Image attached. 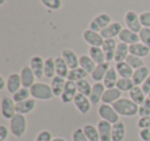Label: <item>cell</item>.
<instances>
[{
    "label": "cell",
    "instance_id": "obj_27",
    "mask_svg": "<svg viewBox=\"0 0 150 141\" xmlns=\"http://www.w3.org/2000/svg\"><path fill=\"white\" fill-rule=\"evenodd\" d=\"M117 80H118V74L116 72V69H115V67L114 68L110 67L102 83H104L106 89H112V88H116Z\"/></svg>",
    "mask_w": 150,
    "mask_h": 141
},
{
    "label": "cell",
    "instance_id": "obj_44",
    "mask_svg": "<svg viewBox=\"0 0 150 141\" xmlns=\"http://www.w3.org/2000/svg\"><path fill=\"white\" fill-rule=\"evenodd\" d=\"M72 141H90L86 136L82 128L75 129L72 133Z\"/></svg>",
    "mask_w": 150,
    "mask_h": 141
},
{
    "label": "cell",
    "instance_id": "obj_43",
    "mask_svg": "<svg viewBox=\"0 0 150 141\" xmlns=\"http://www.w3.org/2000/svg\"><path fill=\"white\" fill-rule=\"evenodd\" d=\"M138 115L140 118H143V116L150 115V99L149 98H146V100L139 105V112H138Z\"/></svg>",
    "mask_w": 150,
    "mask_h": 141
},
{
    "label": "cell",
    "instance_id": "obj_8",
    "mask_svg": "<svg viewBox=\"0 0 150 141\" xmlns=\"http://www.w3.org/2000/svg\"><path fill=\"white\" fill-rule=\"evenodd\" d=\"M82 38L90 46V48L91 46H100V48H102L105 40L100 32L93 31L91 29L84 30L83 33H82Z\"/></svg>",
    "mask_w": 150,
    "mask_h": 141
},
{
    "label": "cell",
    "instance_id": "obj_19",
    "mask_svg": "<svg viewBox=\"0 0 150 141\" xmlns=\"http://www.w3.org/2000/svg\"><path fill=\"white\" fill-rule=\"evenodd\" d=\"M122 95V92L119 91L117 88H112V89H106L104 95L102 97V103L113 105L117 100H119Z\"/></svg>",
    "mask_w": 150,
    "mask_h": 141
},
{
    "label": "cell",
    "instance_id": "obj_30",
    "mask_svg": "<svg viewBox=\"0 0 150 141\" xmlns=\"http://www.w3.org/2000/svg\"><path fill=\"white\" fill-rule=\"evenodd\" d=\"M115 69H116V72L118 74V76L121 77V78H132V76L134 74V71H135L125 61V62L116 63Z\"/></svg>",
    "mask_w": 150,
    "mask_h": 141
},
{
    "label": "cell",
    "instance_id": "obj_34",
    "mask_svg": "<svg viewBox=\"0 0 150 141\" xmlns=\"http://www.w3.org/2000/svg\"><path fill=\"white\" fill-rule=\"evenodd\" d=\"M88 75V73L84 69H82L81 67H77V68L70 69L68 76H67V80L77 83V81L81 80V79H86Z\"/></svg>",
    "mask_w": 150,
    "mask_h": 141
},
{
    "label": "cell",
    "instance_id": "obj_17",
    "mask_svg": "<svg viewBox=\"0 0 150 141\" xmlns=\"http://www.w3.org/2000/svg\"><path fill=\"white\" fill-rule=\"evenodd\" d=\"M118 38L120 42L127 43V44H129V46L135 44V43H137V42H140L139 33H136V32L132 31V30L127 29V28H123V29L121 30Z\"/></svg>",
    "mask_w": 150,
    "mask_h": 141
},
{
    "label": "cell",
    "instance_id": "obj_9",
    "mask_svg": "<svg viewBox=\"0 0 150 141\" xmlns=\"http://www.w3.org/2000/svg\"><path fill=\"white\" fill-rule=\"evenodd\" d=\"M77 94H78V91H77L76 83L71 81V80H67L66 85H65V89L60 97L61 101L65 104L71 103V102L74 101L75 97H76Z\"/></svg>",
    "mask_w": 150,
    "mask_h": 141
},
{
    "label": "cell",
    "instance_id": "obj_50",
    "mask_svg": "<svg viewBox=\"0 0 150 141\" xmlns=\"http://www.w3.org/2000/svg\"><path fill=\"white\" fill-rule=\"evenodd\" d=\"M141 88H142V90H143L144 93H145L146 95L150 94V75L147 77V79H146V80L143 83V85H141Z\"/></svg>",
    "mask_w": 150,
    "mask_h": 141
},
{
    "label": "cell",
    "instance_id": "obj_23",
    "mask_svg": "<svg viewBox=\"0 0 150 141\" xmlns=\"http://www.w3.org/2000/svg\"><path fill=\"white\" fill-rule=\"evenodd\" d=\"M129 55V46L123 42H119L117 43L116 50H115L114 55V61L116 63L119 62H125L127 58Z\"/></svg>",
    "mask_w": 150,
    "mask_h": 141
},
{
    "label": "cell",
    "instance_id": "obj_52",
    "mask_svg": "<svg viewBox=\"0 0 150 141\" xmlns=\"http://www.w3.org/2000/svg\"><path fill=\"white\" fill-rule=\"evenodd\" d=\"M52 141H67L66 139L62 138V137H57V138H54Z\"/></svg>",
    "mask_w": 150,
    "mask_h": 141
},
{
    "label": "cell",
    "instance_id": "obj_54",
    "mask_svg": "<svg viewBox=\"0 0 150 141\" xmlns=\"http://www.w3.org/2000/svg\"><path fill=\"white\" fill-rule=\"evenodd\" d=\"M148 98H149V99H150V94H148Z\"/></svg>",
    "mask_w": 150,
    "mask_h": 141
},
{
    "label": "cell",
    "instance_id": "obj_51",
    "mask_svg": "<svg viewBox=\"0 0 150 141\" xmlns=\"http://www.w3.org/2000/svg\"><path fill=\"white\" fill-rule=\"evenodd\" d=\"M0 81H1V85H0V90H3L4 88H6V85H7V81H5L4 77L1 75L0 76Z\"/></svg>",
    "mask_w": 150,
    "mask_h": 141
},
{
    "label": "cell",
    "instance_id": "obj_2",
    "mask_svg": "<svg viewBox=\"0 0 150 141\" xmlns=\"http://www.w3.org/2000/svg\"><path fill=\"white\" fill-rule=\"evenodd\" d=\"M31 97L35 100H41V101H47L54 98L50 85L45 83H35L30 88Z\"/></svg>",
    "mask_w": 150,
    "mask_h": 141
},
{
    "label": "cell",
    "instance_id": "obj_24",
    "mask_svg": "<svg viewBox=\"0 0 150 141\" xmlns=\"http://www.w3.org/2000/svg\"><path fill=\"white\" fill-rule=\"evenodd\" d=\"M149 75H150L149 68H148L147 66H143V67H141V68L136 69V70L134 71L132 79H133L135 85H140V87H141Z\"/></svg>",
    "mask_w": 150,
    "mask_h": 141
},
{
    "label": "cell",
    "instance_id": "obj_14",
    "mask_svg": "<svg viewBox=\"0 0 150 141\" xmlns=\"http://www.w3.org/2000/svg\"><path fill=\"white\" fill-rule=\"evenodd\" d=\"M61 57L65 60L68 67L70 69H74L79 67V57L76 55V53L70 48H65L62 51Z\"/></svg>",
    "mask_w": 150,
    "mask_h": 141
},
{
    "label": "cell",
    "instance_id": "obj_38",
    "mask_svg": "<svg viewBox=\"0 0 150 141\" xmlns=\"http://www.w3.org/2000/svg\"><path fill=\"white\" fill-rule=\"evenodd\" d=\"M76 85H77L78 93L90 97L91 93H92L93 85L88 83V80H86V79H81V80H79V81L76 83Z\"/></svg>",
    "mask_w": 150,
    "mask_h": 141
},
{
    "label": "cell",
    "instance_id": "obj_10",
    "mask_svg": "<svg viewBox=\"0 0 150 141\" xmlns=\"http://www.w3.org/2000/svg\"><path fill=\"white\" fill-rule=\"evenodd\" d=\"M73 103H74L76 109H77L78 111L82 114L88 113L90 110H91V108H92V105H93L92 102H91V100H90V98H88V96H84V95L79 94V93L76 95V97H75Z\"/></svg>",
    "mask_w": 150,
    "mask_h": 141
},
{
    "label": "cell",
    "instance_id": "obj_40",
    "mask_svg": "<svg viewBox=\"0 0 150 141\" xmlns=\"http://www.w3.org/2000/svg\"><path fill=\"white\" fill-rule=\"evenodd\" d=\"M30 96H31V93H30V89H27V88H21L19 91L16 94L13 95V99L16 103H19V102H23L25 100L30 99Z\"/></svg>",
    "mask_w": 150,
    "mask_h": 141
},
{
    "label": "cell",
    "instance_id": "obj_47",
    "mask_svg": "<svg viewBox=\"0 0 150 141\" xmlns=\"http://www.w3.org/2000/svg\"><path fill=\"white\" fill-rule=\"evenodd\" d=\"M137 126L139 127V129H148L150 128V115L143 116L140 118L137 122Z\"/></svg>",
    "mask_w": 150,
    "mask_h": 141
},
{
    "label": "cell",
    "instance_id": "obj_29",
    "mask_svg": "<svg viewBox=\"0 0 150 141\" xmlns=\"http://www.w3.org/2000/svg\"><path fill=\"white\" fill-rule=\"evenodd\" d=\"M129 54L134 55V56L140 57V58H145V57L149 56L150 54V48L146 46L142 42H137L135 44L129 46Z\"/></svg>",
    "mask_w": 150,
    "mask_h": 141
},
{
    "label": "cell",
    "instance_id": "obj_15",
    "mask_svg": "<svg viewBox=\"0 0 150 141\" xmlns=\"http://www.w3.org/2000/svg\"><path fill=\"white\" fill-rule=\"evenodd\" d=\"M20 75H21L22 85H23L24 88L30 89V88L35 83L36 76H35L33 70H32L30 66L23 67L22 70H21V72H20Z\"/></svg>",
    "mask_w": 150,
    "mask_h": 141
},
{
    "label": "cell",
    "instance_id": "obj_53",
    "mask_svg": "<svg viewBox=\"0 0 150 141\" xmlns=\"http://www.w3.org/2000/svg\"><path fill=\"white\" fill-rule=\"evenodd\" d=\"M7 0H0V5L1 6H3V5H5V3H6Z\"/></svg>",
    "mask_w": 150,
    "mask_h": 141
},
{
    "label": "cell",
    "instance_id": "obj_4",
    "mask_svg": "<svg viewBox=\"0 0 150 141\" xmlns=\"http://www.w3.org/2000/svg\"><path fill=\"white\" fill-rule=\"evenodd\" d=\"M98 114L100 115L101 120H104L106 122H110V124H115V122H119V114L116 112L112 105L109 104H100L98 109Z\"/></svg>",
    "mask_w": 150,
    "mask_h": 141
},
{
    "label": "cell",
    "instance_id": "obj_26",
    "mask_svg": "<svg viewBox=\"0 0 150 141\" xmlns=\"http://www.w3.org/2000/svg\"><path fill=\"white\" fill-rule=\"evenodd\" d=\"M66 83H67L66 78L58 76V75H56V76L52 79L50 87H52V93H54V97H61V95H62L63 91H64V89H65Z\"/></svg>",
    "mask_w": 150,
    "mask_h": 141
},
{
    "label": "cell",
    "instance_id": "obj_20",
    "mask_svg": "<svg viewBox=\"0 0 150 141\" xmlns=\"http://www.w3.org/2000/svg\"><path fill=\"white\" fill-rule=\"evenodd\" d=\"M36 108V101L35 99H28L25 100L23 102H19V103L16 104V110H17V113L23 114H29L33 111Z\"/></svg>",
    "mask_w": 150,
    "mask_h": 141
},
{
    "label": "cell",
    "instance_id": "obj_13",
    "mask_svg": "<svg viewBox=\"0 0 150 141\" xmlns=\"http://www.w3.org/2000/svg\"><path fill=\"white\" fill-rule=\"evenodd\" d=\"M44 60L42 57L40 56H33L30 59V65L31 69L33 70L34 74H35L36 78L40 79L42 76H44Z\"/></svg>",
    "mask_w": 150,
    "mask_h": 141
},
{
    "label": "cell",
    "instance_id": "obj_33",
    "mask_svg": "<svg viewBox=\"0 0 150 141\" xmlns=\"http://www.w3.org/2000/svg\"><path fill=\"white\" fill-rule=\"evenodd\" d=\"M97 64L88 55H82V56L79 57V67L84 69L88 74H92Z\"/></svg>",
    "mask_w": 150,
    "mask_h": 141
},
{
    "label": "cell",
    "instance_id": "obj_42",
    "mask_svg": "<svg viewBox=\"0 0 150 141\" xmlns=\"http://www.w3.org/2000/svg\"><path fill=\"white\" fill-rule=\"evenodd\" d=\"M139 38L140 42L150 48V28H142L141 31L139 32Z\"/></svg>",
    "mask_w": 150,
    "mask_h": 141
},
{
    "label": "cell",
    "instance_id": "obj_12",
    "mask_svg": "<svg viewBox=\"0 0 150 141\" xmlns=\"http://www.w3.org/2000/svg\"><path fill=\"white\" fill-rule=\"evenodd\" d=\"M97 128L100 135V141H112V124L101 120L98 122Z\"/></svg>",
    "mask_w": 150,
    "mask_h": 141
},
{
    "label": "cell",
    "instance_id": "obj_25",
    "mask_svg": "<svg viewBox=\"0 0 150 141\" xmlns=\"http://www.w3.org/2000/svg\"><path fill=\"white\" fill-rule=\"evenodd\" d=\"M125 125L123 122H117L112 125V141H123L125 138Z\"/></svg>",
    "mask_w": 150,
    "mask_h": 141
},
{
    "label": "cell",
    "instance_id": "obj_6",
    "mask_svg": "<svg viewBox=\"0 0 150 141\" xmlns=\"http://www.w3.org/2000/svg\"><path fill=\"white\" fill-rule=\"evenodd\" d=\"M123 20H125V24L127 29L132 30V31L136 32V33H139L142 28H143L141 21H140V15H138L134 11H127L125 14Z\"/></svg>",
    "mask_w": 150,
    "mask_h": 141
},
{
    "label": "cell",
    "instance_id": "obj_11",
    "mask_svg": "<svg viewBox=\"0 0 150 141\" xmlns=\"http://www.w3.org/2000/svg\"><path fill=\"white\" fill-rule=\"evenodd\" d=\"M122 29V25L119 22H112L110 25L104 28L100 33L104 39H115V37L119 36Z\"/></svg>",
    "mask_w": 150,
    "mask_h": 141
},
{
    "label": "cell",
    "instance_id": "obj_45",
    "mask_svg": "<svg viewBox=\"0 0 150 141\" xmlns=\"http://www.w3.org/2000/svg\"><path fill=\"white\" fill-rule=\"evenodd\" d=\"M52 134L47 130H42L37 134L35 138V141H52Z\"/></svg>",
    "mask_w": 150,
    "mask_h": 141
},
{
    "label": "cell",
    "instance_id": "obj_32",
    "mask_svg": "<svg viewBox=\"0 0 150 141\" xmlns=\"http://www.w3.org/2000/svg\"><path fill=\"white\" fill-rule=\"evenodd\" d=\"M54 63H56L57 75L61 77H64V78H67V76L69 74V71H70V68L68 67V65L65 62L64 59L62 57H57V58H54Z\"/></svg>",
    "mask_w": 150,
    "mask_h": 141
},
{
    "label": "cell",
    "instance_id": "obj_7",
    "mask_svg": "<svg viewBox=\"0 0 150 141\" xmlns=\"http://www.w3.org/2000/svg\"><path fill=\"white\" fill-rule=\"evenodd\" d=\"M16 102L8 96H3L1 99V114L6 120H11L17 114Z\"/></svg>",
    "mask_w": 150,
    "mask_h": 141
},
{
    "label": "cell",
    "instance_id": "obj_16",
    "mask_svg": "<svg viewBox=\"0 0 150 141\" xmlns=\"http://www.w3.org/2000/svg\"><path fill=\"white\" fill-rule=\"evenodd\" d=\"M105 91H106V87L103 83H95L93 85L92 93L88 97L93 105H97V104H99V102L102 101V97Z\"/></svg>",
    "mask_w": 150,
    "mask_h": 141
},
{
    "label": "cell",
    "instance_id": "obj_49",
    "mask_svg": "<svg viewBox=\"0 0 150 141\" xmlns=\"http://www.w3.org/2000/svg\"><path fill=\"white\" fill-rule=\"evenodd\" d=\"M8 137V129L6 126H0V141H5Z\"/></svg>",
    "mask_w": 150,
    "mask_h": 141
},
{
    "label": "cell",
    "instance_id": "obj_35",
    "mask_svg": "<svg viewBox=\"0 0 150 141\" xmlns=\"http://www.w3.org/2000/svg\"><path fill=\"white\" fill-rule=\"evenodd\" d=\"M83 132L90 141H100L98 128L92 124H86L83 126Z\"/></svg>",
    "mask_w": 150,
    "mask_h": 141
},
{
    "label": "cell",
    "instance_id": "obj_41",
    "mask_svg": "<svg viewBox=\"0 0 150 141\" xmlns=\"http://www.w3.org/2000/svg\"><path fill=\"white\" fill-rule=\"evenodd\" d=\"M125 62H127V64H129V66H131L132 68L134 69V70H136V69H139V68H141V67L145 66V63H144L143 59L140 58V57L131 55V54L129 55V57L127 58Z\"/></svg>",
    "mask_w": 150,
    "mask_h": 141
},
{
    "label": "cell",
    "instance_id": "obj_48",
    "mask_svg": "<svg viewBox=\"0 0 150 141\" xmlns=\"http://www.w3.org/2000/svg\"><path fill=\"white\" fill-rule=\"evenodd\" d=\"M139 137L142 141H150V128L140 130Z\"/></svg>",
    "mask_w": 150,
    "mask_h": 141
},
{
    "label": "cell",
    "instance_id": "obj_3",
    "mask_svg": "<svg viewBox=\"0 0 150 141\" xmlns=\"http://www.w3.org/2000/svg\"><path fill=\"white\" fill-rule=\"evenodd\" d=\"M28 122L23 114L17 113L11 120H9V131L17 138H22L27 132Z\"/></svg>",
    "mask_w": 150,
    "mask_h": 141
},
{
    "label": "cell",
    "instance_id": "obj_5",
    "mask_svg": "<svg viewBox=\"0 0 150 141\" xmlns=\"http://www.w3.org/2000/svg\"><path fill=\"white\" fill-rule=\"evenodd\" d=\"M112 23V19L111 17L106 13H101L97 15L92 21L90 22L88 25V29L93 30L96 32H101L104 28L109 26Z\"/></svg>",
    "mask_w": 150,
    "mask_h": 141
},
{
    "label": "cell",
    "instance_id": "obj_46",
    "mask_svg": "<svg viewBox=\"0 0 150 141\" xmlns=\"http://www.w3.org/2000/svg\"><path fill=\"white\" fill-rule=\"evenodd\" d=\"M140 21L143 27L150 28V11H143L140 14Z\"/></svg>",
    "mask_w": 150,
    "mask_h": 141
},
{
    "label": "cell",
    "instance_id": "obj_21",
    "mask_svg": "<svg viewBox=\"0 0 150 141\" xmlns=\"http://www.w3.org/2000/svg\"><path fill=\"white\" fill-rule=\"evenodd\" d=\"M109 68H110L109 62H105V63H102V64L97 65L95 70L93 71V73L91 74V76H92V78L94 79L96 83H102L105 75H106L107 71L109 70Z\"/></svg>",
    "mask_w": 150,
    "mask_h": 141
},
{
    "label": "cell",
    "instance_id": "obj_37",
    "mask_svg": "<svg viewBox=\"0 0 150 141\" xmlns=\"http://www.w3.org/2000/svg\"><path fill=\"white\" fill-rule=\"evenodd\" d=\"M135 87L133 79L132 78H121L119 77L116 83V88L121 92H129Z\"/></svg>",
    "mask_w": 150,
    "mask_h": 141
},
{
    "label": "cell",
    "instance_id": "obj_36",
    "mask_svg": "<svg viewBox=\"0 0 150 141\" xmlns=\"http://www.w3.org/2000/svg\"><path fill=\"white\" fill-rule=\"evenodd\" d=\"M57 75L56 72V63H54V58H47L44 62V76L46 78H54Z\"/></svg>",
    "mask_w": 150,
    "mask_h": 141
},
{
    "label": "cell",
    "instance_id": "obj_22",
    "mask_svg": "<svg viewBox=\"0 0 150 141\" xmlns=\"http://www.w3.org/2000/svg\"><path fill=\"white\" fill-rule=\"evenodd\" d=\"M116 46H117V43H116V41H115V39H105L104 40L102 48H103V51H104L105 55H106L107 62L114 61V55H115Z\"/></svg>",
    "mask_w": 150,
    "mask_h": 141
},
{
    "label": "cell",
    "instance_id": "obj_31",
    "mask_svg": "<svg viewBox=\"0 0 150 141\" xmlns=\"http://www.w3.org/2000/svg\"><path fill=\"white\" fill-rule=\"evenodd\" d=\"M129 99L132 101H134L138 105H141L144 101L146 100V94L144 93V91L142 90V88L140 85H135L131 91L129 92Z\"/></svg>",
    "mask_w": 150,
    "mask_h": 141
},
{
    "label": "cell",
    "instance_id": "obj_39",
    "mask_svg": "<svg viewBox=\"0 0 150 141\" xmlns=\"http://www.w3.org/2000/svg\"><path fill=\"white\" fill-rule=\"evenodd\" d=\"M39 1L45 9L52 11H60L63 6L62 0H39Z\"/></svg>",
    "mask_w": 150,
    "mask_h": 141
},
{
    "label": "cell",
    "instance_id": "obj_28",
    "mask_svg": "<svg viewBox=\"0 0 150 141\" xmlns=\"http://www.w3.org/2000/svg\"><path fill=\"white\" fill-rule=\"evenodd\" d=\"M88 56L94 60V62L97 65L102 64V63L107 62L106 61V55L104 51L100 46H91L88 48Z\"/></svg>",
    "mask_w": 150,
    "mask_h": 141
},
{
    "label": "cell",
    "instance_id": "obj_1",
    "mask_svg": "<svg viewBox=\"0 0 150 141\" xmlns=\"http://www.w3.org/2000/svg\"><path fill=\"white\" fill-rule=\"evenodd\" d=\"M112 106L114 107V109L116 110V112L119 115L125 116V118L135 116L139 112V105L136 104L134 101H132L129 98L121 97Z\"/></svg>",
    "mask_w": 150,
    "mask_h": 141
},
{
    "label": "cell",
    "instance_id": "obj_18",
    "mask_svg": "<svg viewBox=\"0 0 150 141\" xmlns=\"http://www.w3.org/2000/svg\"><path fill=\"white\" fill-rule=\"evenodd\" d=\"M6 81H7L6 90L8 91V93L11 94V95L16 94L21 88H23L20 73H11V74L8 76V78H7Z\"/></svg>",
    "mask_w": 150,
    "mask_h": 141
}]
</instances>
